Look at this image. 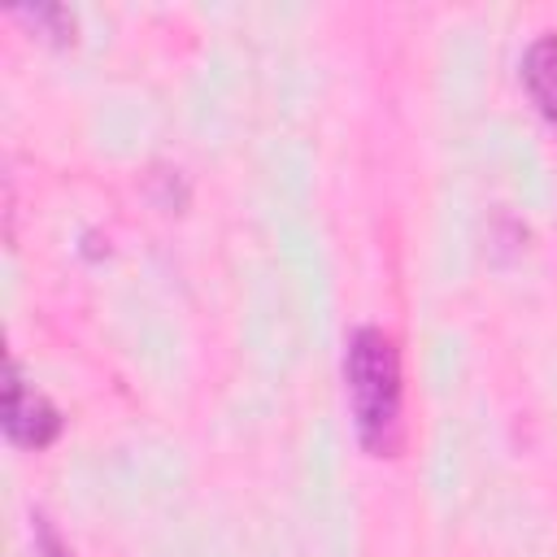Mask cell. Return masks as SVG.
I'll return each instance as SVG.
<instances>
[{
  "label": "cell",
  "mask_w": 557,
  "mask_h": 557,
  "mask_svg": "<svg viewBox=\"0 0 557 557\" xmlns=\"http://www.w3.org/2000/svg\"><path fill=\"white\" fill-rule=\"evenodd\" d=\"M344 392L348 413L361 448L370 457H396L405 440V383H400V352L396 339L379 326H357L344 344Z\"/></svg>",
  "instance_id": "cell-1"
},
{
  "label": "cell",
  "mask_w": 557,
  "mask_h": 557,
  "mask_svg": "<svg viewBox=\"0 0 557 557\" xmlns=\"http://www.w3.org/2000/svg\"><path fill=\"white\" fill-rule=\"evenodd\" d=\"M4 435L22 448H48L61 435L57 405L35 383H26V374L13 357H9V370H4Z\"/></svg>",
  "instance_id": "cell-2"
},
{
  "label": "cell",
  "mask_w": 557,
  "mask_h": 557,
  "mask_svg": "<svg viewBox=\"0 0 557 557\" xmlns=\"http://www.w3.org/2000/svg\"><path fill=\"white\" fill-rule=\"evenodd\" d=\"M522 83H527L531 104L544 113V122L557 126V35L531 39L522 57Z\"/></svg>",
  "instance_id": "cell-3"
},
{
  "label": "cell",
  "mask_w": 557,
  "mask_h": 557,
  "mask_svg": "<svg viewBox=\"0 0 557 557\" xmlns=\"http://www.w3.org/2000/svg\"><path fill=\"white\" fill-rule=\"evenodd\" d=\"M39 553H44V557H70V553L61 548V540L52 535V527H39Z\"/></svg>",
  "instance_id": "cell-4"
}]
</instances>
